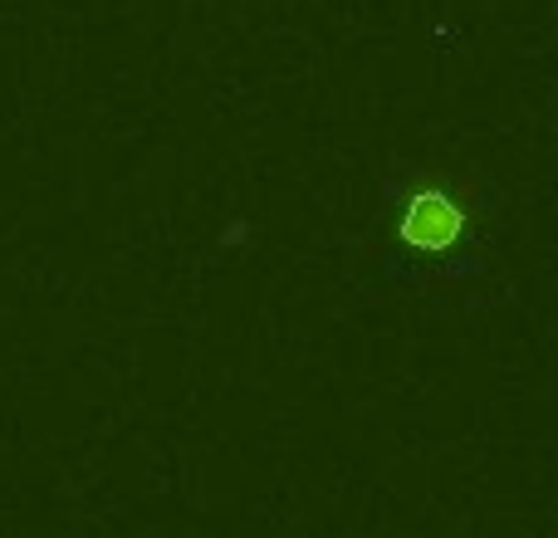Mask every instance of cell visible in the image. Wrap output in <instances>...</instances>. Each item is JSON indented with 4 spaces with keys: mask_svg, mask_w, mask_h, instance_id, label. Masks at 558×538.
Here are the masks:
<instances>
[{
    "mask_svg": "<svg viewBox=\"0 0 558 538\" xmlns=\"http://www.w3.org/2000/svg\"><path fill=\"white\" fill-rule=\"evenodd\" d=\"M461 225H465V216L451 196L422 192V196H412V206L402 216V241L416 245V250H446V245L461 241Z\"/></svg>",
    "mask_w": 558,
    "mask_h": 538,
    "instance_id": "obj_1",
    "label": "cell"
}]
</instances>
